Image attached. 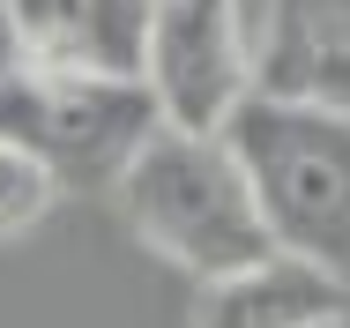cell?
I'll return each instance as SVG.
<instances>
[{
    "mask_svg": "<svg viewBox=\"0 0 350 328\" xmlns=\"http://www.w3.org/2000/svg\"><path fill=\"white\" fill-rule=\"evenodd\" d=\"M269 247L350 291V112L246 97L224 120Z\"/></svg>",
    "mask_w": 350,
    "mask_h": 328,
    "instance_id": "cell-1",
    "label": "cell"
},
{
    "mask_svg": "<svg viewBox=\"0 0 350 328\" xmlns=\"http://www.w3.org/2000/svg\"><path fill=\"white\" fill-rule=\"evenodd\" d=\"M112 194H120V209H127L142 247L164 254L172 268H187L194 283L239 276V268L276 254L269 231H261V209L246 194L239 157L224 149V134L157 127Z\"/></svg>",
    "mask_w": 350,
    "mask_h": 328,
    "instance_id": "cell-2",
    "label": "cell"
},
{
    "mask_svg": "<svg viewBox=\"0 0 350 328\" xmlns=\"http://www.w3.org/2000/svg\"><path fill=\"white\" fill-rule=\"evenodd\" d=\"M157 127L164 120H157L149 90L120 82V75H38V67L0 75V142L38 157L60 194L68 187L112 194Z\"/></svg>",
    "mask_w": 350,
    "mask_h": 328,
    "instance_id": "cell-3",
    "label": "cell"
},
{
    "mask_svg": "<svg viewBox=\"0 0 350 328\" xmlns=\"http://www.w3.org/2000/svg\"><path fill=\"white\" fill-rule=\"evenodd\" d=\"M142 90L164 127L224 134V120L254 97L231 0H157L149 45H142Z\"/></svg>",
    "mask_w": 350,
    "mask_h": 328,
    "instance_id": "cell-4",
    "label": "cell"
},
{
    "mask_svg": "<svg viewBox=\"0 0 350 328\" xmlns=\"http://www.w3.org/2000/svg\"><path fill=\"white\" fill-rule=\"evenodd\" d=\"M231 15L254 97L350 112V0H231Z\"/></svg>",
    "mask_w": 350,
    "mask_h": 328,
    "instance_id": "cell-5",
    "label": "cell"
},
{
    "mask_svg": "<svg viewBox=\"0 0 350 328\" xmlns=\"http://www.w3.org/2000/svg\"><path fill=\"white\" fill-rule=\"evenodd\" d=\"M0 8H8L15 67L142 82V45H149L157 0H0Z\"/></svg>",
    "mask_w": 350,
    "mask_h": 328,
    "instance_id": "cell-6",
    "label": "cell"
},
{
    "mask_svg": "<svg viewBox=\"0 0 350 328\" xmlns=\"http://www.w3.org/2000/svg\"><path fill=\"white\" fill-rule=\"evenodd\" d=\"M343 314H350L343 283H328L321 268L291 262V254H269L239 276L202 283L194 328H343Z\"/></svg>",
    "mask_w": 350,
    "mask_h": 328,
    "instance_id": "cell-7",
    "label": "cell"
},
{
    "mask_svg": "<svg viewBox=\"0 0 350 328\" xmlns=\"http://www.w3.org/2000/svg\"><path fill=\"white\" fill-rule=\"evenodd\" d=\"M60 201L53 187V172L38 164V157H23L15 142H0V239H15V231H30L45 209Z\"/></svg>",
    "mask_w": 350,
    "mask_h": 328,
    "instance_id": "cell-8",
    "label": "cell"
},
{
    "mask_svg": "<svg viewBox=\"0 0 350 328\" xmlns=\"http://www.w3.org/2000/svg\"><path fill=\"white\" fill-rule=\"evenodd\" d=\"M15 67V38H8V8H0V75Z\"/></svg>",
    "mask_w": 350,
    "mask_h": 328,
    "instance_id": "cell-9",
    "label": "cell"
}]
</instances>
